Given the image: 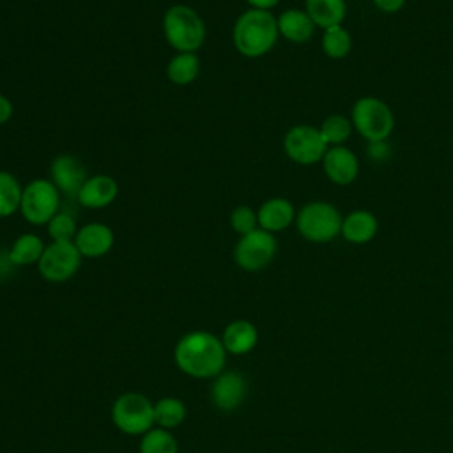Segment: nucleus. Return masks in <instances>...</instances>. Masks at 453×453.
Returning <instances> with one entry per match:
<instances>
[{
	"label": "nucleus",
	"instance_id": "b1692460",
	"mask_svg": "<svg viewBox=\"0 0 453 453\" xmlns=\"http://www.w3.org/2000/svg\"><path fill=\"white\" fill-rule=\"evenodd\" d=\"M23 186L18 177L7 170H0V218L19 212Z\"/></svg>",
	"mask_w": 453,
	"mask_h": 453
},
{
	"label": "nucleus",
	"instance_id": "39448f33",
	"mask_svg": "<svg viewBox=\"0 0 453 453\" xmlns=\"http://www.w3.org/2000/svg\"><path fill=\"white\" fill-rule=\"evenodd\" d=\"M62 193L50 177H35L23 186L19 214L28 225L46 226L48 221L60 211Z\"/></svg>",
	"mask_w": 453,
	"mask_h": 453
},
{
	"label": "nucleus",
	"instance_id": "7ed1b4c3",
	"mask_svg": "<svg viewBox=\"0 0 453 453\" xmlns=\"http://www.w3.org/2000/svg\"><path fill=\"white\" fill-rule=\"evenodd\" d=\"M161 30L165 41L175 53H198L207 39L205 21L191 5L186 4H173L165 11Z\"/></svg>",
	"mask_w": 453,
	"mask_h": 453
},
{
	"label": "nucleus",
	"instance_id": "9d476101",
	"mask_svg": "<svg viewBox=\"0 0 453 453\" xmlns=\"http://www.w3.org/2000/svg\"><path fill=\"white\" fill-rule=\"evenodd\" d=\"M327 149L319 127L310 124H297L283 136V152L290 161L303 166L320 163Z\"/></svg>",
	"mask_w": 453,
	"mask_h": 453
},
{
	"label": "nucleus",
	"instance_id": "bb28decb",
	"mask_svg": "<svg viewBox=\"0 0 453 453\" xmlns=\"http://www.w3.org/2000/svg\"><path fill=\"white\" fill-rule=\"evenodd\" d=\"M352 120L347 119L345 115H329L322 120V124L319 126V131L324 138V142L327 143V147H334V145H343V142L349 140L350 133H352Z\"/></svg>",
	"mask_w": 453,
	"mask_h": 453
},
{
	"label": "nucleus",
	"instance_id": "f8f14e48",
	"mask_svg": "<svg viewBox=\"0 0 453 453\" xmlns=\"http://www.w3.org/2000/svg\"><path fill=\"white\" fill-rule=\"evenodd\" d=\"M87 177L88 173L83 163L73 154H58L50 163V180L57 186L62 196L76 198Z\"/></svg>",
	"mask_w": 453,
	"mask_h": 453
},
{
	"label": "nucleus",
	"instance_id": "aec40b11",
	"mask_svg": "<svg viewBox=\"0 0 453 453\" xmlns=\"http://www.w3.org/2000/svg\"><path fill=\"white\" fill-rule=\"evenodd\" d=\"M44 241L37 234H21L18 235L12 244L7 250L9 260L14 267H27V265H37L42 253H44Z\"/></svg>",
	"mask_w": 453,
	"mask_h": 453
},
{
	"label": "nucleus",
	"instance_id": "6e6552de",
	"mask_svg": "<svg viewBox=\"0 0 453 453\" xmlns=\"http://www.w3.org/2000/svg\"><path fill=\"white\" fill-rule=\"evenodd\" d=\"M278 241L274 234L257 228L250 234L239 235L232 257L237 267L246 273H258L265 269L276 257Z\"/></svg>",
	"mask_w": 453,
	"mask_h": 453
},
{
	"label": "nucleus",
	"instance_id": "423d86ee",
	"mask_svg": "<svg viewBox=\"0 0 453 453\" xmlns=\"http://www.w3.org/2000/svg\"><path fill=\"white\" fill-rule=\"evenodd\" d=\"M113 425L127 435H143L154 428V402L138 391L119 395L111 405Z\"/></svg>",
	"mask_w": 453,
	"mask_h": 453
},
{
	"label": "nucleus",
	"instance_id": "0eeeda50",
	"mask_svg": "<svg viewBox=\"0 0 453 453\" xmlns=\"http://www.w3.org/2000/svg\"><path fill=\"white\" fill-rule=\"evenodd\" d=\"M354 129L368 142H384L395 129L391 108L379 97H359L350 111Z\"/></svg>",
	"mask_w": 453,
	"mask_h": 453
},
{
	"label": "nucleus",
	"instance_id": "c85d7f7f",
	"mask_svg": "<svg viewBox=\"0 0 453 453\" xmlns=\"http://www.w3.org/2000/svg\"><path fill=\"white\" fill-rule=\"evenodd\" d=\"M228 223L232 226V230L237 235H244L250 234L253 230L258 228V219H257V211L250 205H237L228 218Z\"/></svg>",
	"mask_w": 453,
	"mask_h": 453
},
{
	"label": "nucleus",
	"instance_id": "a878e982",
	"mask_svg": "<svg viewBox=\"0 0 453 453\" xmlns=\"http://www.w3.org/2000/svg\"><path fill=\"white\" fill-rule=\"evenodd\" d=\"M140 453H179V442L172 430L154 426L142 435Z\"/></svg>",
	"mask_w": 453,
	"mask_h": 453
},
{
	"label": "nucleus",
	"instance_id": "7c9ffc66",
	"mask_svg": "<svg viewBox=\"0 0 453 453\" xmlns=\"http://www.w3.org/2000/svg\"><path fill=\"white\" fill-rule=\"evenodd\" d=\"M12 113H14L12 101L5 94L0 92V126L7 124L11 120V117H12Z\"/></svg>",
	"mask_w": 453,
	"mask_h": 453
},
{
	"label": "nucleus",
	"instance_id": "2f4dec72",
	"mask_svg": "<svg viewBox=\"0 0 453 453\" xmlns=\"http://www.w3.org/2000/svg\"><path fill=\"white\" fill-rule=\"evenodd\" d=\"M407 0H373L375 7L382 12H398Z\"/></svg>",
	"mask_w": 453,
	"mask_h": 453
},
{
	"label": "nucleus",
	"instance_id": "ddd939ff",
	"mask_svg": "<svg viewBox=\"0 0 453 453\" xmlns=\"http://www.w3.org/2000/svg\"><path fill=\"white\" fill-rule=\"evenodd\" d=\"M73 242L83 258H101L111 251L115 244V234L110 225L90 221L78 228Z\"/></svg>",
	"mask_w": 453,
	"mask_h": 453
},
{
	"label": "nucleus",
	"instance_id": "4468645a",
	"mask_svg": "<svg viewBox=\"0 0 453 453\" xmlns=\"http://www.w3.org/2000/svg\"><path fill=\"white\" fill-rule=\"evenodd\" d=\"M119 196V182L106 173L88 175L80 188L76 200L83 209L99 211L111 205Z\"/></svg>",
	"mask_w": 453,
	"mask_h": 453
},
{
	"label": "nucleus",
	"instance_id": "cd10ccee",
	"mask_svg": "<svg viewBox=\"0 0 453 453\" xmlns=\"http://www.w3.org/2000/svg\"><path fill=\"white\" fill-rule=\"evenodd\" d=\"M78 223L73 214L65 211H58L46 225L48 237L57 242H73L78 232Z\"/></svg>",
	"mask_w": 453,
	"mask_h": 453
},
{
	"label": "nucleus",
	"instance_id": "5701e85b",
	"mask_svg": "<svg viewBox=\"0 0 453 453\" xmlns=\"http://www.w3.org/2000/svg\"><path fill=\"white\" fill-rule=\"evenodd\" d=\"M186 419V405L175 396H163L154 402V425L165 430L180 426Z\"/></svg>",
	"mask_w": 453,
	"mask_h": 453
},
{
	"label": "nucleus",
	"instance_id": "393cba45",
	"mask_svg": "<svg viewBox=\"0 0 453 453\" xmlns=\"http://www.w3.org/2000/svg\"><path fill=\"white\" fill-rule=\"evenodd\" d=\"M320 44L329 58H345L352 50V35L342 25L329 27L324 30Z\"/></svg>",
	"mask_w": 453,
	"mask_h": 453
},
{
	"label": "nucleus",
	"instance_id": "4be33fe9",
	"mask_svg": "<svg viewBox=\"0 0 453 453\" xmlns=\"http://www.w3.org/2000/svg\"><path fill=\"white\" fill-rule=\"evenodd\" d=\"M200 74V58L198 53L179 51L166 64V78L179 87L191 85Z\"/></svg>",
	"mask_w": 453,
	"mask_h": 453
},
{
	"label": "nucleus",
	"instance_id": "412c9836",
	"mask_svg": "<svg viewBox=\"0 0 453 453\" xmlns=\"http://www.w3.org/2000/svg\"><path fill=\"white\" fill-rule=\"evenodd\" d=\"M304 11L322 30L342 25L347 14L345 0H304Z\"/></svg>",
	"mask_w": 453,
	"mask_h": 453
},
{
	"label": "nucleus",
	"instance_id": "c756f323",
	"mask_svg": "<svg viewBox=\"0 0 453 453\" xmlns=\"http://www.w3.org/2000/svg\"><path fill=\"white\" fill-rule=\"evenodd\" d=\"M368 156L373 159V161H386L389 157V145L384 142H370V147H368Z\"/></svg>",
	"mask_w": 453,
	"mask_h": 453
},
{
	"label": "nucleus",
	"instance_id": "a211bd4d",
	"mask_svg": "<svg viewBox=\"0 0 453 453\" xmlns=\"http://www.w3.org/2000/svg\"><path fill=\"white\" fill-rule=\"evenodd\" d=\"M276 21L280 37L296 44L308 42L315 34V23L304 9H287L276 18Z\"/></svg>",
	"mask_w": 453,
	"mask_h": 453
},
{
	"label": "nucleus",
	"instance_id": "f3484780",
	"mask_svg": "<svg viewBox=\"0 0 453 453\" xmlns=\"http://www.w3.org/2000/svg\"><path fill=\"white\" fill-rule=\"evenodd\" d=\"M221 342L226 350V354L234 356H244L251 352L258 342V331L253 322L237 319L225 326L221 333Z\"/></svg>",
	"mask_w": 453,
	"mask_h": 453
},
{
	"label": "nucleus",
	"instance_id": "473e14b6",
	"mask_svg": "<svg viewBox=\"0 0 453 453\" xmlns=\"http://www.w3.org/2000/svg\"><path fill=\"white\" fill-rule=\"evenodd\" d=\"M250 9H260V11H271L280 4V0H244Z\"/></svg>",
	"mask_w": 453,
	"mask_h": 453
},
{
	"label": "nucleus",
	"instance_id": "6ab92c4d",
	"mask_svg": "<svg viewBox=\"0 0 453 453\" xmlns=\"http://www.w3.org/2000/svg\"><path fill=\"white\" fill-rule=\"evenodd\" d=\"M379 221L370 211H354L342 221V237L352 244H365L375 237Z\"/></svg>",
	"mask_w": 453,
	"mask_h": 453
},
{
	"label": "nucleus",
	"instance_id": "1a4fd4ad",
	"mask_svg": "<svg viewBox=\"0 0 453 453\" xmlns=\"http://www.w3.org/2000/svg\"><path fill=\"white\" fill-rule=\"evenodd\" d=\"M83 257L74 242L50 241L37 264L39 274L50 283H64L76 276L81 267Z\"/></svg>",
	"mask_w": 453,
	"mask_h": 453
},
{
	"label": "nucleus",
	"instance_id": "f257e3e1",
	"mask_svg": "<svg viewBox=\"0 0 453 453\" xmlns=\"http://www.w3.org/2000/svg\"><path fill=\"white\" fill-rule=\"evenodd\" d=\"M173 361L182 373L193 379H214L225 368L226 350L219 336L196 329L177 340Z\"/></svg>",
	"mask_w": 453,
	"mask_h": 453
},
{
	"label": "nucleus",
	"instance_id": "f03ea898",
	"mask_svg": "<svg viewBox=\"0 0 453 453\" xmlns=\"http://www.w3.org/2000/svg\"><path fill=\"white\" fill-rule=\"evenodd\" d=\"M278 21L271 11L246 9L232 27V42L239 55L246 58H260L267 55L278 42Z\"/></svg>",
	"mask_w": 453,
	"mask_h": 453
},
{
	"label": "nucleus",
	"instance_id": "9b49d317",
	"mask_svg": "<svg viewBox=\"0 0 453 453\" xmlns=\"http://www.w3.org/2000/svg\"><path fill=\"white\" fill-rule=\"evenodd\" d=\"M248 395V384L242 373L234 370H223L212 379L211 402L221 412H232L239 409Z\"/></svg>",
	"mask_w": 453,
	"mask_h": 453
},
{
	"label": "nucleus",
	"instance_id": "dca6fc26",
	"mask_svg": "<svg viewBox=\"0 0 453 453\" xmlns=\"http://www.w3.org/2000/svg\"><path fill=\"white\" fill-rule=\"evenodd\" d=\"M296 209L294 203L283 196H274L265 202L257 209V219H258V228L267 230L271 234L281 232L288 228L296 221Z\"/></svg>",
	"mask_w": 453,
	"mask_h": 453
},
{
	"label": "nucleus",
	"instance_id": "20e7f679",
	"mask_svg": "<svg viewBox=\"0 0 453 453\" xmlns=\"http://www.w3.org/2000/svg\"><path fill=\"white\" fill-rule=\"evenodd\" d=\"M340 211L324 200L304 203L296 214V228L310 242H329L342 232Z\"/></svg>",
	"mask_w": 453,
	"mask_h": 453
},
{
	"label": "nucleus",
	"instance_id": "2eb2a0df",
	"mask_svg": "<svg viewBox=\"0 0 453 453\" xmlns=\"http://www.w3.org/2000/svg\"><path fill=\"white\" fill-rule=\"evenodd\" d=\"M320 163L326 177L338 186L352 184L359 173L357 156L343 145L329 147Z\"/></svg>",
	"mask_w": 453,
	"mask_h": 453
}]
</instances>
